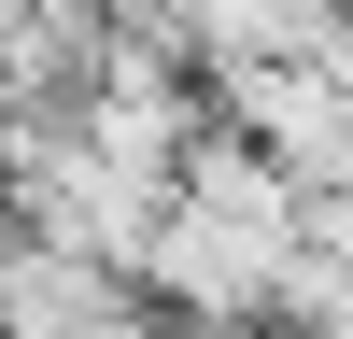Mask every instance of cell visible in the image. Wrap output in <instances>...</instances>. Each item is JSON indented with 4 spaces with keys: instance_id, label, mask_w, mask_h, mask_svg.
I'll return each instance as SVG.
<instances>
[{
    "instance_id": "cell-1",
    "label": "cell",
    "mask_w": 353,
    "mask_h": 339,
    "mask_svg": "<svg viewBox=\"0 0 353 339\" xmlns=\"http://www.w3.org/2000/svg\"><path fill=\"white\" fill-rule=\"evenodd\" d=\"M254 339H283V325H254Z\"/></svg>"
}]
</instances>
